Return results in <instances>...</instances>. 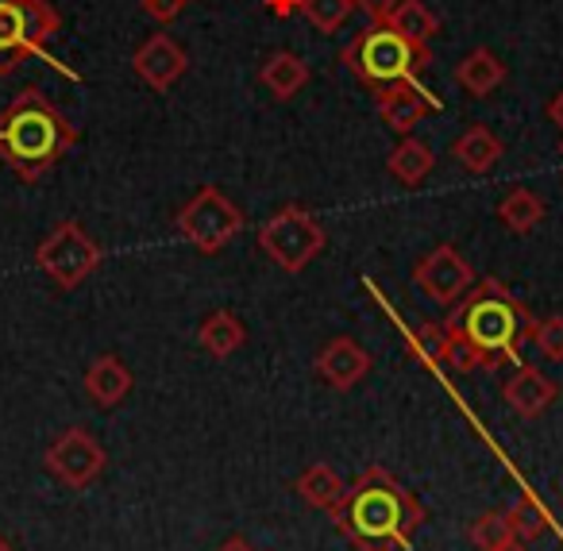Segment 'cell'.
I'll list each match as a JSON object with an SVG mask.
<instances>
[{
	"mask_svg": "<svg viewBox=\"0 0 563 551\" xmlns=\"http://www.w3.org/2000/svg\"><path fill=\"white\" fill-rule=\"evenodd\" d=\"M532 312L509 286L498 278H483L467 289L452 317L444 320L448 332V366L460 374L486 371V366H521L525 340H532Z\"/></svg>",
	"mask_w": 563,
	"mask_h": 551,
	"instance_id": "6da1fadb",
	"label": "cell"
},
{
	"mask_svg": "<svg viewBox=\"0 0 563 551\" xmlns=\"http://www.w3.org/2000/svg\"><path fill=\"white\" fill-rule=\"evenodd\" d=\"M332 525L360 551H409L424 505L386 466H367L332 509Z\"/></svg>",
	"mask_w": 563,
	"mask_h": 551,
	"instance_id": "7a4b0ae2",
	"label": "cell"
},
{
	"mask_svg": "<svg viewBox=\"0 0 563 551\" xmlns=\"http://www.w3.org/2000/svg\"><path fill=\"white\" fill-rule=\"evenodd\" d=\"M74 140H78L74 124L40 89L16 93V101L0 112V158L24 181L47 174L74 147Z\"/></svg>",
	"mask_w": 563,
	"mask_h": 551,
	"instance_id": "3957f363",
	"label": "cell"
},
{
	"mask_svg": "<svg viewBox=\"0 0 563 551\" xmlns=\"http://www.w3.org/2000/svg\"><path fill=\"white\" fill-rule=\"evenodd\" d=\"M344 66L363 81L367 89L383 93L401 81H417V74L429 70L432 55L424 43L406 40L401 32H394L390 24H371L367 32H360L344 47Z\"/></svg>",
	"mask_w": 563,
	"mask_h": 551,
	"instance_id": "277c9868",
	"label": "cell"
},
{
	"mask_svg": "<svg viewBox=\"0 0 563 551\" xmlns=\"http://www.w3.org/2000/svg\"><path fill=\"white\" fill-rule=\"evenodd\" d=\"M258 247L274 258L286 274H301L324 251V228L301 205L278 209L258 228Z\"/></svg>",
	"mask_w": 563,
	"mask_h": 551,
	"instance_id": "5b68a950",
	"label": "cell"
},
{
	"mask_svg": "<svg viewBox=\"0 0 563 551\" xmlns=\"http://www.w3.org/2000/svg\"><path fill=\"white\" fill-rule=\"evenodd\" d=\"M101 247L86 235L78 220H63L47 240L35 247V263L43 274H51L58 289H78L89 274L101 266Z\"/></svg>",
	"mask_w": 563,
	"mask_h": 551,
	"instance_id": "8992f818",
	"label": "cell"
},
{
	"mask_svg": "<svg viewBox=\"0 0 563 551\" xmlns=\"http://www.w3.org/2000/svg\"><path fill=\"white\" fill-rule=\"evenodd\" d=\"M243 212L220 194L217 186H205L186 209L178 212V232L189 240V247H197L201 255H217L220 247L240 235Z\"/></svg>",
	"mask_w": 563,
	"mask_h": 551,
	"instance_id": "52a82bcc",
	"label": "cell"
},
{
	"mask_svg": "<svg viewBox=\"0 0 563 551\" xmlns=\"http://www.w3.org/2000/svg\"><path fill=\"white\" fill-rule=\"evenodd\" d=\"M43 463H47V471L55 474L63 486L86 489V486H93V482L101 478L109 455H104L101 443L89 436V428L74 425V428L58 432L55 440L47 443V451H43Z\"/></svg>",
	"mask_w": 563,
	"mask_h": 551,
	"instance_id": "ba28073f",
	"label": "cell"
},
{
	"mask_svg": "<svg viewBox=\"0 0 563 551\" xmlns=\"http://www.w3.org/2000/svg\"><path fill=\"white\" fill-rule=\"evenodd\" d=\"M413 282L429 301L455 305L471 289L475 271H471V263L452 247V243H440L437 251H429V255L413 266Z\"/></svg>",
	"mask_w": 563,
	"mask_h": 551,
	"instance_id": "9c48e42d",
	"label": "cell"
},
{
	"mask_svg": "<svg viewBox=\"0 0 563 551\" xmlns=\"http://www.w3.org/2000/svg\"><path fill=\"white\" fill-rule=\"evenodd\" d=\"M375 104H378V117H383V124L394 128L398 135H409L424 117H429V112H440V101L424 93L417 81H401V86L383 89Z\"/></svg>",
	"mask_w": 563,
	"mask_h": 551,
	"instance_id": "30bf717a",
	"label": "cell"
},
{
	"mask_svg": "<svg viewBox=\"0 0 563 551\" xmlns=\"http://www.w3.org/2000/svg\"><path fill=\"white\" fill-rule=\"evenodd\" d=\"M371 355L352 340V335H332L321 351H317V374L329 382L332 389H352L367 378Z\"/></svg>",
	"mask_w": 563,
	"mask_h": 551,
	"instance_id": "8fae6325",
	"label": "cell"
},
{
	"mask_svg": "<svg viewBox=\"0 0 563 551\" xmlns=\"http://www.w3.org/2000/svg\"><path fill=\"white\" fill-rule=\"evenodd\" d=\"M186 51L178 47V43L170 40V35H151L147 43H143L140 51H135L132 58V70L140 74L143 81H147L151 89H170L174 81L186 74Z\"/></svg>",
	"mask_w": 563,
	"mask_h": 551,
	"instance_id": "7c38bea8",
	"label": "cell"
},
{
	"mask_svg": "<svg viewBox=\"0 0 563 551\" xmlns=\"http://www.w3.org/2000/svg\"><path fill=\"white\" fill-rule=\"evenodd\" d=\"M555 382L548 378V374H540L537 366H529V363H521L517 366V374L506 382V389H501V397H506V405L517 412V417H525V420H532V417H540V412L548 409V405L555 401Z\"/></svg>",
	"mask_w": 563,
	"mask_h": 551,
	"instance_id": "4fadbf2b",
	"label": "cell"
},
{
	"mask_svg": "<svg viewBox=\"0 0 563 551\" xmlns=\"http://www.w3.org/2000/svg\"><path fill=\"white\" fill-rule=\"evenodd\" d=\"M86 394H89V401H93V405L112 409V405H120L128 394H132V371H128L117 355L93 359V363H89V371H86Z\"/></svg>",
	"mask_w": 563,
	"mask_h": 551,
	"instance_id": "5bb4252c",
	"label": "cell"
},
{
	"mask_svg": "<svg viewBox=\"0 0 563 551\" xmlns=\"http://www.w3.org/2000/svg\"><path fill=\"white\" fill-rule=\"evenodd\" d=\"M344 478H340L336 471H332L329 463H313L306 466V471L298 474V482H294V494L301 497V502L309 505V509H324L332 513L340 505V497H344Z\"/></svg>",
	"mask_w": 563,
	"mask_h": 551,
	"instance_id": "9a60e30c",
	"label": "cell"
},
{
	"mask_svg": "<svg viewBox=\"0 0 563 551\" xmlns=\"http://www.w3.org/2000/svg\"><path fill=\"white\" fill-rule=\"evenodd\" d=\"M197 340H201V348L209 351L212 359H228V355H235V351L243 348L247 332H243L240 317H235L232 309H217V312H209V317L201 320V328H197Z\"/></svg>",
	"mask_w": 563,
	"mask_h": 551,
	"instance_id": "2e32d148",
	"label": "cell"
},
{
	"mask_svg": "<svg viewBox=\"0 0 563 551\" xmlns=\"http://www.w3.org/2000/svg\"><path fill=\"white\" fill-rule=\"evenodd\" d=\"M455 81H460L471 97H490L494 89L506 81V66L498 63V55H490L486 47H478V51H471L460 66H455Z\"/></svg>",
	"mask_w": 563,
	"mask_h": 551,
	"instance_id": "e0dca14e",
	"label": "cell"
},
{
	"mask_svg": "<svg viewBox=\"0 0 563 551\" xmlns=\"http://www.w3.org/2000/svg\"><path fill=\"white\" fill-rule=\"evenodd\" d=\"M24 58V0H0V74H12Z\"/></svg>",
	"mask_w": 563,
	"mask_h": 551,
	"instance_id": "ac0fdd59",
	"label": "cell"
},
{
	"mask_svg": "<svg viewBox=\"0 0 563 551\" xmlns=\"http://www.w3.org/2000/svg\"><path fill=\"white\" fill-rule=\"evenodd\" d=\"M258 78H263V86L271 89L278 101H290V97L309 81V70H306V63H301L298 55H290V51H278V55H271L263 63Z\"/></svg>",
	"mask_w": 563,
	"mask_h": 551,
	"instance_id": "d6986e66",
	"label": "cell"
},
{
	"mask_svg": "<svg viewBox=\"0 0 563 551\" xmlns=\"http://www.w3.org/2000/svg\"><path fill=\"white\" fill-rule=\"evenodd\" d=\"M452 155H455V163H460L463 170L486 174L501 158V140H494V135L486 132L483 124H475V128H467L460 140H455Z\"/></svg>",
	"mask_w": 563,
	"mask_h": 551,
	"instance_id": "ffe728a7",
	"label": "cell"
},
{
	"mask_svg": "<svg viewBox=\"0 0 563 551\" xmlns=\"http://www.w3.org/2000/svg\"><path fill=\"white\" fill-rule=\"evenodd\" d=\"M432 163H437V155H432L429 143H421V140H401L398 147L390 151V163H386V170H390L394 178L401 181V186H417V181L429 178Z\"/></svg>",
	"mask_w": 563,
	"mask_h": 551,
	"instance_id": "44dd1931",
	"label": "cell"
},
{
	"mask_svg": "<svg viewBox=\"0 0 563 551\" xmlns=\"http://www.w3.org/2000/svg\"><path fill=\"white\" fill-rule=\"evenodd\" d=\"M544 201H540L532 189H509L506 194V201L498 205V217H501V224L509 228V232H517V235H529L532 228L544 220Z\"/></svg>",
	"mask_w": 563,
	"mask_h": 551,
	"instance_id": "7402d4cb",
	"label": "cell"
},
{
	"mask_svg": "<svg viewBox=\"0 0 563 551\" xmlns=\"http://www.w3.org/2000/svg\"><path fill=\"white\" fill-rule=\"evenodd\" d=\"M390 27L406 35V40L424 43V47H429V40L440 32V16L429 9V4H421V0H401L390 16Z\"/></svg>",
	"mask_w": 563,
	"mask_h": 551,
	"instance_id": "603a6c76",
	"label": "cell"
},
{
	"mask_svg": "<svg viewBox=\"0 0 563 551\" xmlns=\"http://www.w3.org/2000/svg\"><path fill=\"white\" fill-rule=\"evenodd\" d=\"M58 35V12L47 0H24V40L27 55H43L47 43Z\"/></svg>",
	"mask_w": 563,
	"mask_h": 551,
	"instance_id": "cb8c5ba5",
	"label": "cell"
},
{
	"mask_svg": "<svg viewBox=\"0 0 563 551\" xmlns=\"http://www.w3.org/2000/svg\"><path fill=\"white\" fill-rule=\"evenodd\" d=\"M506 517H509V525H514V536L521 543H529V540H537V536H544L548 525H552V517H548V509L540 505V497H532V494L517 497V502L506 509Z\"/></svg>",
	"mask_w": 563,
	"mask_h": 551,
	"instance_id": "d4e9b609",
	"label": "cell"
},
{
	"mask_svg": "<svg viewBox=\"0 0 563 551\" xmlns=\"http://www.w3.org/2000/svg\"><path fill=\"white\" fill-rule=\"evenodd\" d=\"M467 540L475 543L478 551H498L506 543H514V525H509L506 513H483L467 525Z\"/></svg>",
	"mask_w": 563,
	"mask_h": 551,
	"instance_id": "484cf974",
	"label": "cell"
},
{
	"mask_svg": "<svg viewBox=\"0 0 563 551\" xmlns=\"http://www.w3.org/2000/svg\"><path fill=\"white\" fill-rule=\"evenodd\" d=\"M409 351H413L417 359H421L424 366H444L448 363V332L444 324H421L413 332V340H409Z\"/></svg>",
	"mask_w": 563,
	"mask_h": 551,
	"instance_id": "4316f807",
	"label": "cell"
},
{
	"mask_svg": "<svg viewBox=\"0 0 563 551\" xmlns=\"http://www.w3.org/2000/svg\"><path fill=\"white\" fill-rule=\"evenodd\" d=\"M301 12H306V20L317 32L329 35V32H336V27H344V20L355 12V0H306Z\"/></svg>",
	"mask_w": 563,
	"mask_h": 551,
	"instance_id": "83f0119b",
	"label": "cell"
},
{
	"mask_svg": "<svg viewBox=\"0 0 563 551\" xmlns=\"http://www.w3.org/2000/svg\"><path fill=\"white\" fill-rule=\"evenodd\" d=\"M532 343L540 348V355L563 363V317H544L532 324Z\"/></svg>",
	"mask_w": 563,
	"mask_h": 551,
	"instance_id": "f1b7e54d",
	"label": "cell"
},
{
	"mask_svg": "<svg viewBox=\"0 0 563 551\" xmlns=\"http://www.w3.org/2000/svg\"><path fill=\"white\" fill-rule=\"evenodd\" d=\"M401 0H355V9L367 12L371 24H390L394 9H398Z\"/></svg>",
	"mask_w": 563,
	"mask_h": 551,
	"instance_id": "f546056e",
	"label": "cell"
},
{
	"mask_svg": "<svg viewBox=\"0 0 563 551\" xmlns=\"http://www.w3.org/2000/svg\"><path fill=\"white\" fill-rule=\"evenodd\" d=\"M189 0H143V9H147V16H155L158 24H170L174 16H181V9H186Z\"/></svg>",
	"mask_w": 563,
	"mask_h": 551,
	"instance_id": "4dcf8cb0",
	"label": "cell"
},
{
	"mask_svg": "<svg viewBox=\"0 0 563 551\" xmlns=\"http://www.w3.org/2000/svg\"><path fill=\"white\" fill-rule=\"evenodd\" d=\"M301 4H306V0H266V9H271L274 16H294V12H301Z\"/></svg>",
	"mask_w": 563,
	"mask_h": 551,
	"instance_id": "1f68e13d",
	"label": "cell"
},
{
	"mask_svg": "<svg viewBox=\"0 0 563 551\" xmlns=\"http://www.w3.org/2000/svg\"><path fill=\"white\" fill-rule=\"evenodd\" d=\"M548 120H552V124H555V128H560V132H563V93L555 97L552 104H548Z\"/></svg>",
	"mask_w": 563,
	"mask_h": 551,
	"instance_id": "d6a6232c",
	"label": "cell"
},
{
	"mask_svg": "<svg viewBox=\"0 0 563 551\" xmlns=\"http://www.w3.org/2000/svg\"><path fill=\"white\" fill-rule=\"evenodd\" d=\"M217 551H255V548H251V543L243 540V536H232V540H224Z\"/></svg>",
	"mask_w": 563,
	"mask_h": 551,
	"instance_id": "836d02e7",
	"label": "cell"
},
{
	"mask_svg": "<svg viewBox=\"0 0 563 551\" xmlns=\"http://www.w3.org/2000/svg\"><path fill=\"white\" fill-rule=\"evenodd\" d=\"M498 551H529V548H525L521 540H514V543H506V548H498Z\"/></svg>",
	"mask_w": 563,
	"mask_h": 551,
	"instance_id": "e575fe53",
	"label": "cell"
},
{
	"mask_svg": "<svg viewBox=\"0 0 563 551\" xmlns=\"http://www.w3.org/2000/svg\"><path fill=\"white\" fill-rule=\"evenodd\" d=\"M0 551H12V548H9V543H4V540H0Z\"/></svg>",
	"mask_w": 563,
	"mask_h": 551,
	"instance_id": "d590c367",
	"label": "cell"
}]
</instances>
